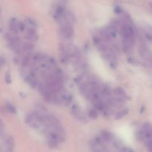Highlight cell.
<instances>
[{"label": "cell", "instance_id": "277c9868", "mask_svg": "<svg viewBox=\"0 0 152 152\" xmlns=\"http://www.w3.org/2000/svg\"><path fill=\"white\" fill-rule=\"evenodd\" d=\"M139 52L141 57L143 58L145 60L152 63V53L151 52L148 50V48H147L145 45H141L140 47Z\"/></svg>", "mask_w": 152, "mask_h": 152}, {"label": "cell", "instance_id": "8fae6325", "mask_svg": "<svg viewBox=\"0 0 152 152\" xmlns=\"http://www.w3.org/2000/svg\"><path fill=\"white\" fill-rule=\"evenodd\" d=\"M5 81L7 83H11V77H10V74L9 73H7L5 75Z\"/></svg>", "mask_w": 152, "mask_h": 152}, {"label": "cell", "instance_id": "52a82bcc", "mask_svg": "<svg viewBox=\"0 0 152 152\" xmlns=\"http://www.w3.org/2000/svg\"><path fill=\"white\" fill-rule=\"evenodd\" d=\"M9 27H10V29L12 32L14 34H18L19 30V27H18V23L14 20V19H12L10 20V23H9Z\"/></svg>", "mask_w": 152, "mask_h": 152}, {"label": "cell", "instance_id": "7a4b0ae2", "mask_svg": "<svg viewBox=\"0 0 152 152\" xmlns=\"http://www.w3.org/2000/svg\"><path fill=\"white\" fill-rule=\"evenodd\" d=\"M59 94V96H58V97H59V103H62L68 105H69L71 102V101H72V96H71V94L68 91H67L62 90Z\"/></svg>", "mask_w": 152, "mask_h": 152}, {"label": "cell", "instance_id": "5b68a950", "mask_svg": "<svg viewBox=\"0 0 152 152\" xmlns=\"http://www.w3.org/2000/svg\"><path fill=\"white\" fill-rule=\"evenodd\" d=\"M25 81H26V83H28L32 88H38L39 82L34 73L28 74V75L26 76V77H25Z\"/></svg>", "mask_w": 152, "mask_h": 152}, {"label": "cell", "instance_id": "6da1fadb", "mask_svg": "<svg viewBox=\"0 0 152 152\" xmlns=\"http://www.w3.org/2000/svg\"><path fill=\"white\" fill-rule=\"evenodd\" d=\"M71 111V114L78 120L83 122V123H86V122L87 121V118L86 117V115H85L83 111L81 110V108H80L77 105H72Z\"/></svg>", "mask_w": 152, "mask_h": 152}, {"label": "cell", "instance_id": "ba28073f", "mask_svg": "<svg viewBox=\"0 0 152 152\" xmlns=\"http://www.w3.org/2000/svg\"><path fill=\"white\" fill-rule=\"evenodd\" d=\"M128 112H129V110L126 109V108L120 110V111H117V112L116 113L115 115H114V118H115L116 120H120V119L126 117V116L127 115Z\"/></svg>", "mask_w": 152, "mask_h": 152}, {"label": "cell", "instance_id": "3957f363", "mask_svg": "<svg viewBox=\"0 0 152 152\" xmlns=\"http://www.w3.org/2000/svg\"><path fill=\"white\" fill-rule=\"evenodd\" d=\"M25 37L28 41L36 42L38 40L39 35H38V33L37 32L35 28H28L26 29Z\"/></svg>", "mask_w": 152, "mask_h": 152}, {"label": "cell", "instance_id": "9c48e42d", "mask_svg": "<svg viewBox=\"0 0 152 152\" xmlns=\"http://www.w3.org/2000/svg\"><path fill=\"white\" fill-rule=\"evenodd\" d=\"M88 117H90L91 119H93V120H95V119H97V117H99V114H98V111L96 109H94V108H92V109H90L88 111Z\"/></svg>", "mask_w": 152, "mask_h": 152}, {"label": "cell", "instance_id": "8992f818", "mask_svg": "<svg viewBox=\"0 0 152 152\" xmlns=\"http://www.w3.org/2000/svg\"><path fill=\"white\" fill-rule=\"evenodd\" d=\"M34 50V45L31 42H28L25 43L22 45V52L25 53H33Z\"/></svg>", "mask_w": 152, "mask_h": 152}, {"label": "cell", "instance_id": "30bf717a", "mask_svg": "<svg viewBox=\"0 0 152 152\" xmlns=\"http://www.w3.org/2000/svg\"><path fill=\"white\" fill-rule=\"evenodd\" d=\"M5 107H6V108H7V111H9V112L11 113V114H16V108H15V107L13 106L12 104L7 103L6 104Z\"/></svg>", "mask_w": 152, "mask_h": 152}, {"label": "cell", "instance_id": "7c38bea8", "mask_svg": "<svg viewBox=\"0 0 152 152\" xmlns=\"http://www.w3.org/2000/svg\"><path fill=\"white\" fill-rule=\"evenodd\" d=\"M4 131V124L1 120H0V134H2Z\"/></svg>", "mask_w": 152, "mask_h": 152}]
</instances>
